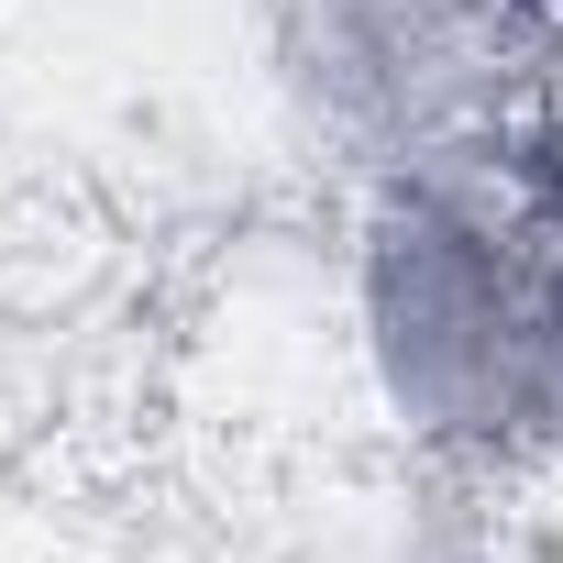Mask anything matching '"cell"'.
<instances>
[{"label":"cell","mask_w":563,"mask_h":563,"mask_svg":"<svg viewBox=\"0 0 563 563\" xmlns=\"http://www.w3.org/2000/svg\"><path fill=\"white\" fill-rule=\"evenodd\" d=\"M552 12H563V0H552Z\"/></svg>","instance_id":"1"}]
</instances>
